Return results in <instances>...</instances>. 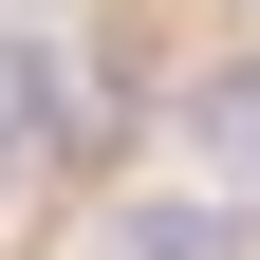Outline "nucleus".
Listing matches in <instances>:
<instances>
[{
    "label": "nucleus",
    "instance_id": "1",
    "mask_svg": "<svg viewBox=\"0 0 260 260\" xmlns=\"http://www.w3.org/2000/svg\"><path fill=\"white\" fill-rule=\"evenodd\" d=\"M112 260H242V205H205V186H149V205L112 223Z\"/></svg>",
    "mask_w": 260,
    "mask_h": 260
},
{
    "label": "nucleus",
    "instance_id": "2",
    "mask_svg": "<svg viewBox=\"0 0 260 260\" xmlns=\"http://www.w3.org/2000/svg\"><path fill=\"white\" fill-rule=\"evenodd\" d=\"M186 149H205L223 186H260V56H223V75L186 93Z\"/></svg>",
    "mask_w": 260,
    "mask_h": 260
},
{
    "label": "nucleus",
    "instance_id": "3",
    "mask_svg": "<svg viewBox=\"0 0 260 260\" xmlns=\"http://www.w3.org/2000/svg\"><path fill=\"white\" fill-rule=\"evenodd\" d=\"M56 130H75L56 112V38L19 19V38H0V149H56Z\"/></svg>",
    "mask_w": 260,
    "mask_h": 260
}]
</instances>
